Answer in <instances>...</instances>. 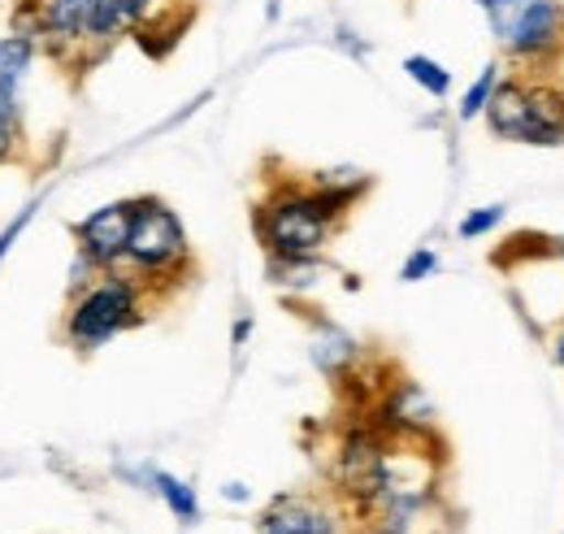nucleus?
Returning a JSON list of instances; mask_svg holds the SVG:
<instances>
[{
  "label": "nucleus",
  "instance_id": "obj_1",
  "mask_svg": "<svg viewBox=\"0 0 564 534\" xmlns=\"http://www.w3.org/2000/svg\"><path fill=\"white\" fill-rule=\"evenodd\" d=\"M140 322H143V282L135 274L105 269L83 291H74L70 309H66V322H62V334H66V343H70L74 352H96V348H105L109 339H118V334L140 327Z\"/></svg>",
  "mask_w": 564,
  "mask_h": 534
},
{
  "label": "nucleus",
  "instance_id": "obj_2",
  "mask_svg": "<svg viewBox=\"0 0 564 534\" xmlns=\"http://www.w3.org/2000/svg\"><path fill=\"white\" fill-rule=\"evenodd\" d=\"M257 239L265 244L270 257H317L339 222V213L326 204V196L308 183L279 188L270 201L257 209Z\"/></svg>",
  "mask_w": 564,
  "mask_h": 534
},
{
  "label": "nucleus",
  "instance_id": "obj_3",
  "mask_svg": "<svg viewBox=\"0 0 564 534\" xmlns=\"http://www.w3.org/2000/svg\"><path fill=\"white\" fill-rule=\"evenodd\" d=\"M122 266L148 282H161V278H178L192 269V244H187V231L178 222V213L156 196H140L135 213H131V239H127V257Z\"/></svg>",
  "mask_w": 564,
  "mask_h": 534
},
{
  "label": "nucleus",
  "instance_id": "obj_4",
  "mask_svg": "<svg viewBox=\"0 0 564 534\" xmlns=\"http://www.w3.org/2000/svg\"><path fill=\"white\" fill-rule=\"evenodd\" d=\"M482 118L499 139L512 143H564V92L530 78H499Z\"/></svg>",
  "mask_w": 564,
  "mask_h": 534
},
{
  "label": "nucleus",
  "instance_id": "obj_5",
  "mask_svg": "<svg viewBox=\"0 0 564 534\" xmlns=\"http://www.w3.org/2000/svg\"><path fill=\"white\" fill-rule=\"evenodd\" d=\"M491 35L512 62H543L561 49L564 9L561 0H482Z\"/></svg>",
  "mask_w": 564,
  "mask_h": 534
},
{
  "label": "nucleus",
  "instance_id": "obj_6",
  "mask_svg": "<svg viewBox=\"0 0 564 534\" xmlns=\"http://www.w3.org/2000/svg\"><path fill=\"white\" fill-rule=\"evenodd\" d=\"M100 0H26L18 9L13 31H26L48 49L53 57H83L87 53V31L96 18Z\"/></svg>",
  "mask_w": 564,
  "mask_h": 534
},
{
  "label": "nucleus",
  "instance_id": "obj_7",
  "mask_svg": "<svg viewBox=\"0 0 564 534\" xmlns=\"http://www.w3.org/2000/svg\"><path fill=\"white\" fill-rule=\"evenodd\" d=\"M391 482V452L373 430H352L339 448V487L360 500V504H378L382 491Z\"/></svg>",
  "mask_w": 564,
  "mask_h": 534
},
{
  "label": "nucleus",
  "instance_id": "obj_8",
  "mask_svg": "<svg viewBox=\"0 0 564 534\" xmlns=\"http://www.w3.org/2000/svg\"><path fill=\"white\" fill-rule=\"evenodd\" d=\"M131 213H135V201H113L87 213L83 222H74L78 257H87L96 269H122L127 239H131Z\"/></svg>",
  "mask_w": 564,
  "mask_h": 534
},
{
  "label": "nucleus",
  "instance_id": "obj_9",
  "mask_svg": "<svg viewBox=\"0 0 564 534\" xmlns=\"http://www.w3.org/2000/svg\"><path fill=\"white\" fill-rule=\"evenodd\" d=\"M261 534H339V522L326 504L308 495H279L261 513Z\"/></svg>",
  "mask_w": 564,
  "mask_h": 534
},
{
  "label": "nucleus",
  "instance_id": "obj_10",
  "mask_svg": "<svg viewBox=\"0 0 564 534\" xmlns=\"http://www.w3.org/2000/svg\"><path fill=\"white\" fill-rule=\"evenodd\" d=\"M35 57H40V40H35V35H26V31L0 35V105H4L13 118H22L18 96H22V83H26L31 70H35Z\"/></svg>",
  "mask_w": 564,
  "mask_h": 534
},
{
  "label": "nucleus",
  "instance_id": "obj_11",
  "mask_svg": "<svg viewBox=\"0 0 564 534\" xmlns=\"http://www.w3.org/2000/svg\"><path fill=\"white\" fill-rule=\"evenodd\" d=\"M308 352H313V365H317L322 374L344 378V374H348V365L356 361V339L348 331H339L335 322H317Z\"/></svg>",
  "mask_w": 564,
  "mask_h": 534
},
{
  "label": "nucleus",
  "instance_id": "obj_12",
  "mask_svg": "<svg viewBox=\"0 0 564 534\" xmlns=\"http://www.w3.org/2000/svg\"><path fill=\"white\" fill-rule=\"evenodd\" d=\"M148 482H152V491L170 504V513H174L178 522H196V517H200V500H196V491H192L183 478H174V473H165V469H152Z\"/></svg>",
  "mask_w": 564,
  "mask_h": 534
},
{
  "label": "nucleus",
  "instance_id": "obj_13",
  "mask_svg": "<svg viewBox=\"0 0 564 534\" xmlns=\"http://www.w3.org/2000/svg\"><path fill=\"white\" fill-rule=\"evenodd\" d=\"M404 74L422 87L425 96H434V100H443L447 92H452V74L443 62H434V57H425V53H413V57H404Z\"/></svg>",
  "mask_w": 564,
  "mask_h": 534
},
{
  "label": "nucleus",
  "instance_id": "obj_14",
  "mask_svg": "<svg viewBox=\"0 0 564 534\" xmlns=\"http://www.w3.org/2000/svg\"><path fill=\"white\" fill-rule=\"evenodd\" d=\"M495 87H499V66H487L474 83H469V92L460 96V105H456V118L460 122H474L478 114H487V105H491V96H495Z\"/></svg>",
  "mask_w": 564,
  "mask_h": 534
},
{
  "label": "nucleus",
  "instance_id": "obj_15",
  "mask_svg": "<svg viewBox=\"0 0 564 534\" xmlns=\"http://www.w3.org/2000/svg\"><path fill=\"white\" fill-rule=\"evenodd\" d=\"M270 282L279 287H313L317 257H270Z\"/></svg>",
  "mask_w": 564,
  "mask_h": 534
},
{
  "label": "nucleus",
  "instance_id": "obj_16",
  "mask_svg": "<svg viewBox=\"0 0 564 534\" xmlns=\"http://www.w3.org/2000/svg\"><path fill=\"white\" fill-rule=\"evenodd\" d=\"M499 222H503V204H487V209L465 213L456 231H460V239H482V235H491Z\"/></svg>",
  "mask_w": 564,
  "mask_h": 534
},
{
  "label": "nucleus",
  "instance_id": "obj_17",
  "mask_svg": "<svg viewBox=\"0 0 564 534\" xmlns=\"http://www.w3.org/2000/svg\"><path fill=\"white\" fill-rule=\"evenodd\" d=\"M434 269H438V257H434L430 248H417V253H409V261L400 266V278H404V282H422Z\"/></svg>",
  "mask_w": 564,
  "mask_h": 534
},
{
  "label": "nucleus",
  "instance_id": "obj_18",
  "mask_svg": "<svg viewBox=\"0 0 564 534\" xmlns=\"http://www.w3.org/2000/svg\"><path fill=\"white\" fill-rule=\"evenodd\" d=\"M31 217H35V204H26V209H22V213H18V217H13V222H9L4 231H0V266H4L9 248H13L18 239H22V231H26V222H31Z\"/></svg>",
  "mask_w": 564,
  "mask_h": 534
},
{
  "label": "nucleus",
  "instance_id": "obj_19",
  "mask_svg": "<svg viewBox=\"0 0 564 534\" xmlns=\"http://www.w3.org/2000/svg\"><path fill=\"white\" fill-rule=\"evenodd\" d=\"M18 122H22V118H13V114L0 105V161H9L13 148H18Z\"/></svg>",
  "mask_w": 564,
  "mask_h": 534
},
{
  "label": "nucleus",
  "instance_id": "obj_20",
  "mask_svg": "<svg viewBox=\"0 0 564 534\" xmlns=\"http://www.w3.org/2000/svg\"><path fill=\"white\" fill-rule=\"evenodd\" d=\"M127 9H131V18H135V26H143V22H152V13L161 9V0H127Z\"/></svg>",
  "mask_w": 564,
  "mask_h": 534
},
{
  "label": "nucleus",
  "instance_id": "obj_21",
  "mask_svg": "<svg viewBox=\"0 0 564 534\" xmlns=\"http://www.w3.org/2000/svg\"><path fill=\"white\" fill-rule=\"evenodd\" d=\"M226 495H230V500H248V491H243L239 482H230V487H226Z\"/></svg>",
  "mask_w": 564,
  "mask_h": 534
},
{
  "label": "nucleus",
  "instance_id": "obj_22",
  "mask_svg": "<svg viewBox=\"0 0 564 534\" xmlns=\"http://www.w3.org/2000/svg\"><path fill=\"white\" fill-rule=\"evenodd\" d=\"M248 331H252V322H239V327H235V343H243V339H248Z\"/></svg>",
  "mask_w": 564,
  "mask_h": 534
},
{
  "label": "nucleus",
  "instance_id": "obj_23",
  "mask_svg": "<svg viewBox=\"0 0 564 534\" xmlns=\"http://www.w3.org/2000/svg\"><path fill=\"white\" fill-rule=\"evenodd\" d=\"M556 365H561V370H564V331L556 334Z\"/></svg>",
  "mask_w": 564,
  "mask_h": 534
},
{
  "label": "nucleus",
  "instance_id": "obj_24",
  "mask_svg": "<svg viewBox=\"0 0 564 534\" xmlns=\"http://www.w3.org/2000/svg\"><path fill=\"white\" fill-rule=\"evenodd\" d=\"M369 534H400V531H387V526H378V531H369Z\"/></svg>",
  "mask_w": 564,
  "mask_h": 534
},
{
  "label": "nucleus",
  "instance_id": "obj_25",
  "mask_svg": "<svg viewBox=\"0 0 564 534\" xmlns=\"http://www.w3.org/2000/svg\"><path fill=\"white\" fill-rule=\"evenodd\" d=\"M474 4H482V0H474Z\"/></svg>",
  "mask_w": 564,
  "mask_h": 534
}]
</instances>
